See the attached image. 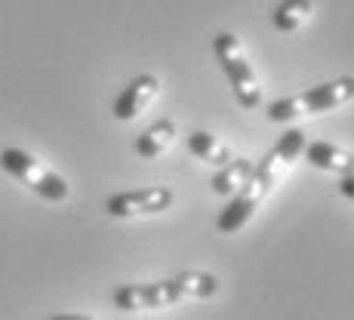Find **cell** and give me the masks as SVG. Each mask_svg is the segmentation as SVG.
<instances>
[{
    "label": "cell",
    "instance_id": "cell-14",
    "mask_svg": "<svg viewBox=\"0 0 354 320\" xmlns=\"http://www.w3.org/2000/svg\"><path fill=\"white\" fill-rule=\"evenodd\" d=\"M339 191H342V197L354 200V173H351V176H342V179H339Z\"/></svg>",
    "mask_w": 354,
    "mask_h": 320
},
{
    "label": "cell",
    "instance_id": "cell-12",
    "mask_svg": "<svg viewBox=\"0 0 354 320\" xmlns=\"http://www.w3.org/2000/svg\"><path fill=\"white\" fill-rule=\"evenodd\" d=\"M315 12V3L311 0H281L271 12V25H274L281 34H292L299 31Z\"/></svg>",
    "mask_w": 354,
    "mask_h": 320
},
{
    "label": "cell",
    "instance_id": "cell-5",
    "mask_svg": "<svg viewBox=\"0 0 354 320\" xmlns=\"http://www.w3.org/2000/svg\"><path fill=\"white\" fill-rule=\"evenodd\" d=\"M176 194L167 185L151 188H133V191H118L105 200V213L111 219H136V216H154L169 209Z\"/></svg>",
    "mask_w": 354,
    "mask_h": 320
},
{
    "label": "cell",
    "instance_id": "cell-7",
    "mask_svg": "<svg viewBox=\"0 0 354 320\" xmlns=\"http://www.w3.org/2000/svg\"><path fill=\"white\" fill-rule=\"evenodd\" d=\"M305 133L299 126H290L287 133L277 139V145L271 148L268 154H265L259 163H253V176L256 179H262V182H268L271 188L277 185V179H281L283 173L292 167V160H299L302 158V151H305Z\"/></svg>",
    "mask_w": 354,
    "mask_h": 320
},
{
    "label": "cell",
    "instance_id": "cell-1",
    "mask_svg": "<svg viewBox=\"0 0 354 320\" xmlns=\"http://www.w3.org/2000/svg\"><path fill=\"white\" fill-rule=\"evenodd\" d=\"M219 292V277L207 271H182L158 283H124L111 292L114 308L120 311H158L179 305L185 299H209Z\"/></svg>",
    "mask_w": 354,
    "mask_h": 320
},
{
    "label": "cell",
    "instance_id": "cell-9",
    "mask_svg": "<svg viewBox=\"0 0 354 320\" xmlns=\"http://www.w3.org/2000/svg\"><path fill=\"white\" fill-rule=\"evenodd\" d=\"M305 160L315 169H324V173L333 176H351L354 173V154L348 148H339L333 142H305Z\"/></svg>",
    "mask_w": 354,
    "mask_h": 320
},
{
    "label": "cell",
    "instance_id": "cell-8",
    "mask_svg": "<svg viewBox=\"0 0 354 320\" xmlns=\"http://www.w3.org/2000/svg\"><path fill=\"white\" fill-rule=\"evenodd\" d=\"M158 90H160V80L154 77V74H139V77H133L124 86V93H120L118 102H114L111 114L118 120H124V124L133 117H139V114L148 108V102L158 96Z\"/></svg>",
    "mask_w": 354,
    "mask_h": 320
},
{
    "label": "cell",
    "instance_id": "cell-6",
    "mask_svg": "<svg viewBox=\"0 0 354 320\" xmlns=\"http://www.w3.org/2000/svg\"><path fill=\"white\" fill-rule=\"evenodd\" d=\"M268 191H271L268 182L250 176V179L243 182V185L237 188L234 194H231V203L219 213V219H216V228H219L222 234H234V231H241L243 225L253 219V213L259 209V203L268 197Z\"/></svg>",
    "mask_w": 354,
    "mask_h": 320
},
{
    "label": "cell",
    "instance_id": "cell-2",
    "mask_svg": "<svg viewBox=\"0 0 354 320\" xmlns=\"http://www.w3.org/2000/svg\"><path fill=\"white\" fill-rule=\"evenodd\" d=\"M354 99V77L351 74H342L336 80H326V84H317L311 90L299 93V96H287L277 99L268 105V120L271 124H290L296 117H305V114H324L333 111V108L345 105V102Z\"/></svg>",
    "mask_w": 354,
    "mask_h": 320
},
{
    "label": "cell",
    "instance_id": "cell-4",
    "mask_svg": "<svg viewBox=\"0 0 354 320\" xmlns=\"http://www.w3.org/2000/svg\"><path fill=\"white\" fill-rule=\"evenodd\" d=\"M0 167H3L12 179L22 182L28 191H34L50 203H62V200H68V194H71V185H68L62 176L53 173L50 167H44L37 158H31L22 148H3V151H0Z\"/></svg>",
    "mask_w": 354,
    "mask_h": 320
},
{
    "label": "cell",
    "instance_id": "cell-11",
    "mask_svg": "<svg viewBox=\"0 0 354 320\" xmlns=\"http://www.w3.org/2000/svg\"><path fill=\"white\" fill-rule=\"evenodd\" d=\"M188 151H192L197 160L213 163V167H225V163L234 160V154H231V148L225 142H219L216 135L203 133V129H194V133L188 135Z\"/></svg>",
    "mask_w": 354,
    "mask_h": 320
},
{
    "label": "cell",
    "instance_id": "cell-15",
    "mask_svg": "<svg viewBox=\"0 0 354 320\" xmlns=\"http://www.w3.org/2000/svg\"><path fill=\"white\" fill-rule=\"evenodd\" d=\"M50 320H96V317H90V314H56Z\"/></svg>",
    "mask_w": 354,
    "mask_h": 320
},
{
    "label": "cell",
    "instance_id": "cell-10",
    "mask_svg": "<svg viewBox=\"0 0 354 320\" xmlns=\"http://www.w3.org/2000/svg\"><path fill=\"white\" fill-rule=\"evenodd\" d=\"M173 139H176V120L160 117V120H154V124L148 126L142 135H136L133 148H136V154H139L142 160H154V158H160L169 145H173Z\"/></svg>",
    "mask_w": 354,
    "mask_h": 320
},
{
    "label": "cell",
    "instance_id": "cell-13",
    "mask_svg": "<svg viewBox=\"0 0 354 320\" xmlns=\"http://www.w3.org/2000/svg\"><path fill=\"white\" fill-rule=\"evenodd\" d=\"M250 176H253V160L234 158L231 163H225V167H219V173L209 179V188H213V194H219V197H231Z\"/></svg>",
    "mask_w": 354,
    "mask_h": 320
},
{
    "label": "cell",
    "instance_id": "cell-3",
    "mask_svg": "<svg viewBox=\"0 0 354 320\" xmlns=\"http://www.w3.org/2000/svg\"><path fill=\"white\" fill-rule=\"evenodd\" d=\"M213 53H216V59H219L222 71H225L231 90H234V99L241 102V108H247V111L259 108V102H262V86H259L253 65L243 56L241 40L231 31H219L213 37Z\"/></svg>",
    "mask_w": 354,
    "mask_h": 320
}]
</instances>
